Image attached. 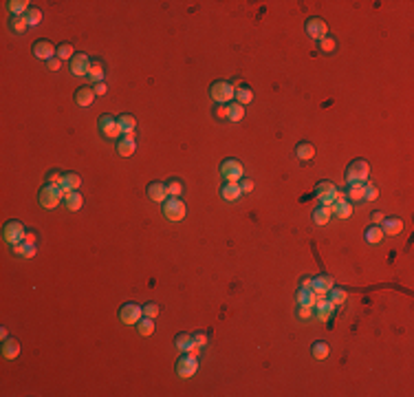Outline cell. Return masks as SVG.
Masks as SVG:
<instances>
[{"label":"cell","mask_w":414,"mask_h":397,"mask_svg":"<svg viewBox=\"0 0 414 397\" xmlns=\"http://www.w3.org/2000/svg\"><path fill=\"white\" fill-rule=\"evenodd\" d=\"M346 186H364L370 176V164L366 159H353L346 168Z\"/></svg>","instance_id":"obj_1"},{"label":"cell","mask_w":414,"mask_h":397,"mask_svg":"<svg viewBox=\"0 0 414 397\" xmlns=\"http://www.w3.org/2000/svg\"><path fill=\"white\" fill-rule=\"evenodd\" d=\"M38 198H40V205L44 210H53L64 201V190L60 186L44 183V186L40 188V192H38Z\"/></svg>","instance_id":"obj_2"},{"label":"cell","mask_w":414,"mask_h":397,"mask_svg":"<svg viewBox=\"0 0 414 397\" xmlns=\"http://www.w3.org/2000/svg\"><path fill=\"white\" fill-rule=\"evenodd\" d=\"M185 212H188V208L179 196H168L163 201V216L168 221H172V223H179V221L185 219Z\"/></svg>","instance_id":"obj_3"},{"label":"cell","mask_w":414,"mask_h":397,"mask_svg":"<svg viewBox=\"0 0 414 397\" xmlns=\"http://www.w3.org/2000/svg\"><path fill=\"white\" fill-rule=\"evenodd\" d=\"M210 95L216 104H229L234 100V84L227 80H218L210 86Z\"/></svg>","instance_id":"obj_4"},{"label":"cell","mask_w":414,"mask_h":397,"mask_svg":"<svg viewBox=\"0 0 414 397\" xmlns=\"http://www.w3.org/2000/svg\"><path fill=\"white\" fill-rule=\"evenodd\" d=\"M220 174H223L225 181H240L245 176V166H242L240 159L229 157L220 164Z\"/></svg>","instance_id":"obj_5"},{"label":"cell","mask_w":414,"mask_h":397,"mask_svg":"<svg viewBox=\"0 0 414 397\" xmlns=\"http://www.w3.org/2000/svg\"><path fill=\"white\" fill-rule=\"evenodd\" d=\"M198 371V360L196 355H192V353H183V355L176 360V375L183 380H190L194 378Z\"/></svg>","instance_id":"obj_6"},{"label":"cell","mask_w":414,"mask_h":397,"mask_svg":"<svg viewBox=\"0 0 414 397\" xmlns=\"http://www.w3.org/2000/svg\"><path fill=\"white\" fill-rule=\"evenodd\" d=\"M25 234H27L25 225H22L20 221H16V219L7 221L5 227H3V239H5L7 243H9V245H16V243H22V241H25Z\"/></svg>","instance_id":"obj_7"},{"label":"cell","mask_w":414,"mask_h":397,"mask_svg":"<svg viewBox=\"0 0 414 397\" xmlns=\"http://www.w3.org/2000/svg\"><path fill=\"white\" fill-rule=\"evenodd\" d=\"M119 320L123 322V325H137L139 320L143 318V309L139 307L137 303H123L119 307Z\"/></svg>","instance_id":"obj_8"},{"label":"cell","mask_w":414,"mask_h":397,"mask_svg":"<svg viewBox=\"0 0 414 397\" xmlns=\"http://www.w3.org/2000/svg\"><path fill=\"white\" fill-rule=\"evenodd\" d=\"M337 186L333 181H320L315 186V196L320 198V203L322 205H333V201L337 198Z\"/></svg>","instance_id":"obj_9"},{"label":"cell","mask_w":414,"mask_h":397,"mask_svg":"<svg viewBox=\"0 0 414 397\" xmlns=\"http://www.w3.org/2000/svg\"><path fill=\"white\" fill-rule=\"evenodd\" d=\"M91 62H93L91 55H86V53H75V55H73V60L69 62V69H71V73H73L75 77H86L88 71H91Z\"/></svg>","instance_id":"obj_10"},{"label":"cell","mask_w":414,"mask_h":397,"mask_svg":"<svg viewBox=\"0 0 414 397\" xmlns=\"http://www.w3.org/2000/svg\"><path fill=\"white\" fill-rule=\"evenodd\" d=\"M304 29H306V35H308V38H313V40H322L324 35H328V25H326V20H324V18H317V16L308 18Z\"/></svg>","instance_id":"obj_11"},{"label":"cell","mask_w":414,"mask_h":397,"mask_svg":"<svg viewBox=\"0 0 414 397\" xmlns=\"http://www.w3.org/2000/svg\"><path fill=\"white\" fill-rule=\"evenodd\" d=\"M97 126H99L101 135L108 137V139H117V137L121 135L119 126H117V117H113V115H101L99 120H97Z\"/></svg>","instance_id":"obj_12"},{"label":"cell","mask_w":414,"mask_h":397,"mask_svg":"<svg viewBox=\"0 0 414 397\" xmlns=\"http://www.w3.org/2000/svg\"><path fill=\"white\" fill-rule=\"evenodd\" d=\"M330 212L335 214L337 219H350L353 216V203L346 198L344 192H337V198L333 201L330 205Z\"/></svg>","instance_id":"obj_13"},{"label":"cell","mask_w":414,"mask_h":397,"mask_svg":"<svg viewBox=\"0 0 414 397\" xmlns=\"http://www.w3.org/2000/svg\"><path fill=\"white\" fill-rule=\"evenodd\" d=\"M55 53H57V47L51 40H44V38H40V40H35V44H33V55L38 57V60H44V62H49L51 57H55Z\"/></svg>","instance_id":"obj_14"},{"label":"cell","mask_w":414,"mask_h":397,"mask_svg":"<svg viewBox=\"0 0 414 397\" xmlns=\"http://www.w3.org/2000/svg\"><path fill=\"white\" fill-rule=\"evenodd\" d=\"M174 344H176V349H179L181 353H192V355H198V351H201V347H198V344L194 342V335L185 333V331L176 333Z\"/></svg>","instance_id":"obj_15"},{"label":"cell","mask_w":414,"mask_h":397,"mask_svg":"<svg viewBox=\"0 0 414 397\" xmlns=\"http://www.w3.org/2000/svg\"><path fill=\"white\" fill-rule=\"evenodd\" d=\"M335 287V281L328 276V274H320V276H315L313 278V293L317 298H324L326 293Z\"/></svg>","instance_id":"obj_16"},{"label":"cell","mask_w":414,"mask_h":397,"mask_svg":"<svg viewBox=\"0 0 414 397\" xmlns=\"http://www.w3.org/2000/svg\"><path fill=\"white\" fill-rule=\"evenodd\" d=\"M146 192H148V198L154 203H163L168 198V188H165L163 181H150L146 188Z\"/></svg>","instance_id":"obj_17"},{"label":"cell","mask_w":414,"mask_h":397,"mask_svg":"<svg viewBox=\"0 0 414 397\" xmlns=\"http://www.w3.org/2000/svg\"><path fill=\"white\" fill-rule=\"evenodd\" d=\"M379 227L383 230V234H388V236H397V234H401V230H403V219L401 216H383Z\"/></svg>","instance_id":"obj_18"},{"label":"cell","mask_w":414,"mask_h":397,"mask_svg":"<svg viewBox=\"0 0 414 397\" xmlns=\"http://www.w3.org/2000/svg\"><path fill=\"white\" fill-rule=\"evenodd\" d=\"M240 194H242V190H240V181H225L223 186H220V196H223L225 201H229V203L238 201Z\"/></svg>","instance_id":"obj_19"},{"label":"cell","mask_w":414,"mask_h":397,"mask_svg":"<svg viewBox=\"0 0 414 397\" xmlns=\"http://www.w3.org/2000/svg\"><path fill=\"white\" fill-rule=\"evenodd\" d=\"M234 100L242 106H247L249 102H254V91H251V86L242 84V82H234Z\"/></svg>","instance_id":"obj_20"},{"label":"cell","mask_w":414,"mask_h":397,"mask_svg":"<svg viewBox=\"0 0 414 397\" xmlns=\"http://www.w3.org/2000/svg\"><path fill=\"white\" fill-rule=\"evenodd\" d=\"M79 186H82V176H79L77 172H64L62 174V181H60V188L66 192H75V190H79Z\"/></svg>","instance_id":"obj_21"},{"label":"cell","mask_w":414,"mask_h":397,"mask_svg":"<svg viewBox=\"0 0 414 397\" xmlns=\"http://www.w3.org/2000/svg\"><path fill=\"white\" fill-rule=\"evenodd\" d=\"M135 150H137L135 135L119 137V142H117V152H119V157H130V154H135Z\"/></svg>","instance_id":"obj_22"},{"label":"cell","mask_w":414,"mask_h":397,"mask_svg":"<svg viewBox=\"0 0 414 397\" xmlns=\"http://www.w3.org/2000/svg\"><path fill=\"white\" fill-rule=\"evenodd\" d=\"M335 307H337V305H333L330 300H324V298H322V300H317V303H315L313 311H315V315H317V318H320L322 322H326L330 315H333V311H335Z\"/></svg>","instance_id":"obj_23"},{"label":"cell","mask_w":414,"mask_h":397,"mask_svg":"<svg viewBox=\"0 0 414 397\" xmlns=\"http://www.w3.org/2000/svg\"><path fill=\"white\" fill-rule=\"evenodd\" d=\"M18 355H20V342L16 338H7V340H3V358L16 360Z\"/></svg>","instance_id":"obj_24"},{"label":"cell","mask_w":414,"mask_h":397,"mask_svg":"<svg viewBox=\"0 0 414 397\" xmlns=\"http://www.w3.org/2000/svg\"><path fill=\"white\" fill-rule=\"evenodd\" d=\"M117 126H119L121 135H132V132H135V128H137V120H135V117H132L130 113H123V115L117 117Z\"/></svg>","instance_id":"obj_25"},{"label":"cell","mask_w":414,"mask_h":397,"mask_svg":"<svg viewBox=\"0 0 414 397\" xmlns=\"http://www.w3.org/2000/svg\"><path fill=\"white\" fill-rule=\"evenodd\" d=\"M104 75H106V66H104L101 60H97V57H95V60L91 62V71H88L86 77L91 80V82L99 84V82H104Z\"/></svg>","instance_id":"obj_26"},{"label":"cell","mask_w":414,"mask_h":397,"mask_svg":"<svg viewBox=\"0 0 414 397\" xmlns=\"http://www.w3.org/2000/svg\"><path fill=\"white\" fill-rule=\"evenodd\" d=\"M64 208L66 210H69V212H77L79 208H82V205H84V196L82 194H79L77 192V190H75V192H66L64 194Z\"/></svg>","instance_id":"obj_27"},{"label":"cell","mask_w":414,"mask_h":397,"mask_svg":"<svg viewBox=\"0 0 414 397\" xmlns=\"http://www.w3.org/2000/svg\"><path fill=\"white\" fill-rule=\"evenodd\" d=\"M95 97H97V95H95V91L93 88H88V86H79L75 91V102L79 106H91Z\"/></svg>","instance_id":"obj_28"},{"label":"cell","mask_w":414,"mask_h":397,"mask_svg":"<svg viewBox=\"0 0 414 397\" xmlns=\"http://www.w3.org/2000/svg\"><path fill=\"white\" fill-rule=\"evenodd\" d=\"M330 216H333L330 205H320V208H315L313 214H310V219H313L315 225H326L328 221H330Z\"/></svg>","instance_id":"obj_29"},{"label":"cell","mask_w":414,"mask_h":397,"mask_svg":"<svg viewBox=\"0 0 414 397\" xmlns=\"http://www.w3.org/2000/svg\"><path fill=\"white\" fill-rule=\"evenodd\" d=\"M295 157L302 159V161H310L315 157V146L310 142H300L295 146Z\"/></svg>","instance_id":"obj_30"},{"label":"cell","mask_w":414,"mask_h":397,"mask_svg":"<svg viewBox=\"0 0 414 397\" xmlns=\"http://www.w3.org/2000/svg\"><path fill=\"white\" fill-rule=\"evenodd\" d=\"M7 7H9L11 16H25V13L31 9V3H29V0H9Z\"/></svg>","instance_id":"obj_31"},{"label":"cell","mask_w":414,"mask_h":397,"mask_svg":"<svg viewBox=\"0 0 414 397\" xmlns=\"http://www.w3.org/2000/svg\"><path fill=\"white\" fill-rule=\"evenodd\" d=\"M364 241H366V243H370V245H377V243H381V241H383V230H381L379 225L368 227V230L364 232Z\"/></svg>","instance_id":"obj_32"},{"label":"cell","mask_w":414,"mask_h":397,"mask_svg":"<svg viewBox=\"0 0 414 397\" xmlns=\"http://www.w3.org/2000/svg\"><path fill=\"white\" fill-rule=\"evenodd\" d=\"M298 305H304V307H315V303H317V296L310 289H298Z\"/></svg>","instance_id":"obj_33"},{"label":"cell","mask_w":414,"mask_h":397,"mask_svg":"<svg viewBox=\"0 0 414 397\" xmlns=\"http://www.w3.org/2000/svg\"><path fill=\"white\" fill-rule=\"evenodd\" d=\"M137 331H139V335H143V338L152 335L154 333V318H148V315H143V318L137 322Z\"/></svg>","instance_id":"obj_34"},{"label":"cell","mask_w":414,"mask_h":397,"mask_svg":"<svg viewBox=\"0 0 414 397\" xmlns=\"http://www.w3.org/2000/svg\"><path fill=\"white\" fill-rule=\"evenodd\" d=\"M310 353H313V358L315 360H320V362H322V360H326L328 358V353H330V347H328V344L326 342H313V347H310Z\"/></svg>","instance_id":"obj_35"},{"label":"cell","mask_w":414,"mask_h":397,"mask_svg":"<svg viewBox=\"0 0 414 397\" xmlns=\"http://www.w3.org/2000/svg\"><path fill=\"white\" fill-rule=\"evenodd\" d=\"M25 20H27L29 27H38L40 22H42V11L38 9V7H31V9L25 13Z\"/></svg>","instance_id":"obj_36"},{"label":"cell","mask_w":414,"mask_h":397,"mask_svg":"<svg viewBox=\"0 0 414 397\" xmlns=\"http://www.w3.org/2000/svg\"><path fill=\"white\" fill-rule=\"evenodd\" d=\"M60 60H73V55H75V51H73V44H69V42H62V44H57V53H55Z\"/></svg>","instance_id":"obj_37"},{"label":"cell","mask_w":414,"mask_h":397,"mask_svg":"<svg viewBox=\"0 0 414 397\" xmlns=\"http://www.w3.org/2000/svg\"><path fill=\"white\" fill-rule=\"evenodd\" d=\"M9 27H11V31H13V33H25L29 25H27L25 16H11V20H9Z\"/></svg>","instance_id":"obj_38"},{"label":"cell","mask_w":414,"mask_h":397,"mask_svg":"<svg viewBox=\"0 0 414 397\" xmlns=\"http://www.w3.org/2000/svg\"><path fill=\"white\" fill-rule=\"evenodd\" d=\"M242 117H245V106L238 104V102L229 104V122H240Z\"/></svg>","instance_id":"obj_39"},{"label":"cell","mask_w":414,"mask_h":397,"mask_svg":"<svg viewBox=\"0 0 414 397\" xmlns=\"http://www.w3.org/2000/svg\"><path fill=\"white\" fill-rule=\"evenodd\" d=\"M346 198L353 203L364 201V186H348V192H346Z\"/></svg>","instance_id":"obj_40"},{"label":"cell","mask_w":414,"mask_h":397,"mask_svg":"<svg viewBox=\"0 0 414 397\" xmlns=\"http://www.w3.org/2000/svg\"><path fill=\"white\" fill-rule=\"evenodd\" d=\"M317 44H320V49L324 53H333V51L337 49V40L333 38V35H324L322 40H317Z\"/></svg>","instance_id":"obj_41"},{"label":"cell","mask_w":414,"mask_h":397,"mask_svg":"<svg viewBox=\"0 0 414 397\" xmlns=\"http://www.w3.org/2000/svg\"><path fill=\"white\" fill-rule=\"evenodd\" d=\"M165 188H168V196H181V194H183V183H181V179H170V181L165 183Z\"/></svg>","instance_id":"obj_42"},{"label":"cell","mask_w":414,"mask_h":397,"mask_svg":"<svg viewBox=\"0 0 414 397\" xmlns=\"http://www.w3.org/2000/svg\"><path fill=\"white\" fill-rule=\"evenodd\" d=\"M328 293H330V303L333 305H344L346 298H348V293H346L344 289H339V287H333Z\"/></svg>","instance_id":"obj_43"},{"label":"cell","mask_w":414,"mask_h":397,"mask_svg":"<svg viewBox=\"0 0 414 397\" xmlns=\"http://www.w3.org/2000/svg\"><path fill=\"white\" fill-rule=\"evenodd\" d=\"M377 194H379V190H377L375 183L372 181H366L364 183V198H366V201H375Z\"/></svg>","instance_id":"obj_44"},{"label":"cell","mask_w":414,"mask_h":397,"mask_svg":"<svg viewBox=\"0 0 414 397\" xmlns=\"http://www.w3.org/2000/svg\"><path fill=\"white\" fill-rule=\"evenodd\" d=\"M214 117H216L218 122L229 120V104H216V108H214Z\"/></svg>","instance_id":"obj_45"},{"label":"cell","mask_w":414,"mask_h":397,"mask_svg":"<svg viewBox=\"0 0 414 397\" xmlns=\"http://www.w3.org/2000/svg\"><path fill=\"white\" fill-rule=\"evenodd\" d=\"M141 309H143V315L157 320V315H159V305H157V303H146Z\"/></svg>","instance_id":"obj_46"},{"label":"cell","mask_w":414,"mask_h":397,"mask_svg":"<svg viewBox=\"0 0 414 397\" xmlns=\"http://www.w3.org/2000/svg\"><path fill=\"white\" fill-rule=\"evenodd\" d=\"M60 181H62V172L60 170H49L47 183H51V186H60Z\"/></svg>","instance_id":"obj_47"},{"label":"cell","mask_w":414,"mask_h":397,"mask_svg":"<svg viewBox=\"0 0 414 397\" xmlns=\"http://www.w3.org/2000/svg\"><path fill=\"white\" fill-rule=\"evenodd\" d=\"M192 335H194V342L198 347H207V342H210V335H207L205 331H196V333H192Z\"/></svg>","instance_id":"obj_48"},{"label":"cell","mask_w":414,"mask_h":397,"mask_svg":"<svg viewBox=\"0 0 414 397\" xmlns=\"http://www.w3.org/2000/svg\"><path fill=\"white\" fill-rule=\"evenodd\" d=\"M27 249H29V243H16V245H11V252L16 256H27Z\"/></svg>","instance_id":"obj_49"},{"label":"cell","mask_w":414,"mask_h":397,"mask_svg":"<svg viewBox=\"0 0 414 397\" xmlns=\"http://www.w3.org/2000/svg\"><path fill=\"white\" fill-rule=\"evenodd\" d=\"M240 190L245 194H249V192H254V181L249 179V176H242V181H240Z\"/></svg>","instance_id":"obj_50"},{"label":"cell","mask_w":414,"mask_h":397,"mask_svg":"<svg viewBox=\"0 0 414 397\" xmlns=\"http://www.w3.org/2000/svg\"><path fill=\"white\" fill-rule=\"evenodd\" d=\"M60 66H62V60H60L57 55H55V57H51V60L47 62V69H49V71H53V73H55V71H60Z\"/></svg>","instance_id":"obj_51"},{"label":"cell","mask_w":414,"mask_h":397,"mask_svg":"<svg viewBox=\"0 0 414 397\" xmlns=\"http://www.w3.org/2000/svg\"><path fill=\"white\" fill-rule=\"evenodd\" d=\"M298 315H300V318H310V315H313V307H304V305H300V309H298Z\"/></svg>","instance_id":"obj_52"},{"label":"cell","mask_w":414,"mask_h":397,"mask_svg":"<svg viewBox=\"0 0 414 397\" xmlns=\"http://www.w3.org/2000/svg\"><path fill=\"white\" fill-rule=\"evenodd\" d=\"M93 91H95V95H97V97H104V95L108 93V86L104 84V82H99V84H95V86H93Z\"/></svg>","instance_id":"obj_53"},{"label":"cell","mask_w":414,"mask_h":397,"mask_svg":"<svg viewBox=\"0 0 414 397\" xmlns=\"http://www.w3.org/2000/svg\"><path fill=\"white\" fill-rule=\"evenodd\" d=\"M300 287H302V289H310V291H313V278H310V276H302L300 278Z\"/></svg>","instance_id":"obj_54"},{"label":"cell","mask_w":414,"mask_h":397,"mask_svg":"<svg viewBox=\"0 0 414 397\" xmlns=\"http://www.w3.org/2000/svg\"><path fill=\"white\" fill-rule=\"evenodd\" d=\"M35 239H38V232H35V230H27L25 243H29V245H35Z\"/></svg>","instance_id":"obj_55"},{"label":"cell","mask_w":414,"mask_h":397,"mask_svg":"<svg viewBox=\"0 0 414 397\" xmlns=\"http://www.w3.org/2000/svg\"><path fill=\"white\" fill-rule=\"evenodd\" d=\"M383 216H386V214H383V212H379V210H375L372 214H370V219H372V223H375V225H381Z\"/></svg>","instance_id":"obj_56"},{"label":"cell","mask_w":414,"mask_h":397,"mask_svg":"<svg viewBox=\"0 0 414 397\" xmlns=\"http://www.w3.org/2000/svg\"><path fill=\"white\" fill-rule=\"evenodd\" d=\"M35 256V245H29V249H27V256L25 259H33Z\"/></svg>","instance_id":"obj_57"},{"label":"cell","mask_w":414,"mask_h":397,"mask_svg":"<svg viewBox=\"0 0 414 397\" xmlns=\"http://www.w3.org/2000/svg\"><path fill=\"white\" fill-rule=\"evenodd\" d=\"M0 338H3V340H7V338H9V335H7V329H5V327L0 329Z\"/></svg>","instance_id":"obj_58"}]
</instances>
